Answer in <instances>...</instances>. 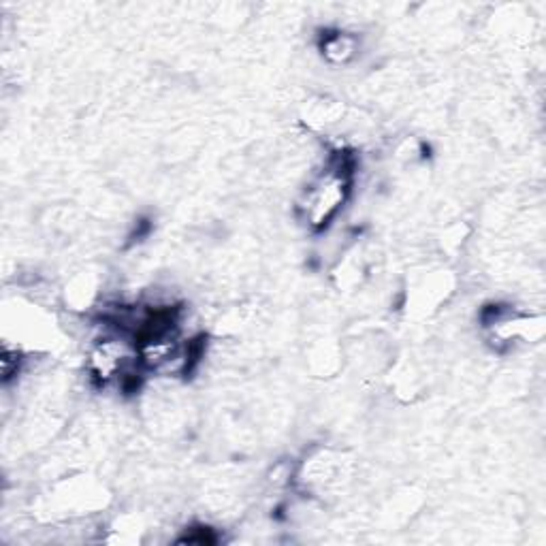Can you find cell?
<instances>
[{
	"instance_id": "6da1fadb",
	"label": "cell",
	"mask_w": 546,
	"mask_h": 546,
	"mask_svg": "<svg viewBox=\"0 0 546 546\" xmlns=\"http://www.w3.org/2000/svg\"><path fill=\"white\" fill-rule=\"evenodd\" d=\"M352 178H355V158L348 152H335L327 167L305 188L301 197V216L312 229H327L348 201Z\"/></svg>"
},
{
	"instance_id": "7a4b0ae2",
	"label": "cell",
	"mask_w": 546,
	"mask_h": 546,
	"mask_svg": "<svg viewBox=\"0 0 546 546\" xmlns=\"http://www.w3.org/2000/svg\"><path fill=\"white\" fill-rule=\"evenodd\" d=\"M358 49V41L355 34L350 32H327L321 39V51L331 65H346V62L355 58Z\"/></svg>"
},
{
	"instance_id": "3957f363",
	"label": "cell",
	"mask_w": 546,
	"mask_h": 546,
	"mask_svg": "<svg viewBox=\"0 0 546 546\" xmlns=\"http://www.w3.org/2000/svg\"><path fill=\"white\" fill-rule=\"evenodd\" d=\"M22 361H24V358H22V352L17 350V346H15V348L9 344L3 346V355H0V367H3L4 384L11 383V380H13L17 374H20Z\"/></svg>"
}]
</instances>
